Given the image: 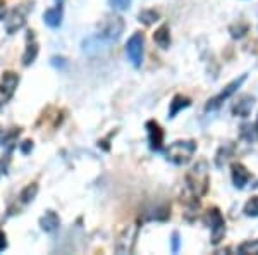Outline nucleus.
I'll use <instances>...</instances> for the list:
<instances>
[{"label": "nucleus", "mask_w": 258, "mask_h": 255, "mask_svg": "<svg viewBox=\"0 0 258 255\" xmlns=\"http://www.w3.org/2000/svg\"><path fill=\"white\" fill-rule=\"evenodd\" d=\"M255 126L258 128V118H256V123H255Z\"/></svg>", "instance_id": "obj_30"}, {"label": "nucleus", "mask_w": 258, "mask_h": 255, "mask_svg": "<svg viewBox=\"0 0 258 255\" xmlns=\"http://www.w3.org/2000/svg\"><path fill=\"white\" fill-rule=\"evenodd\" d=\"M143 47H145V36L143 33L136 31L131 35V38L126 43V54L127 59L135 68H140L141 62H143Z\"/></svg>", "instance_id": "obj_6"}, {"label": "nucleus", "mask_w": 258, "mask_h": 255, "mask_svg": "<svg viewBox=\"0 0 258 255\" xmlns=\"http://www.w3.org/2000/svg\"><path fill=\"white\" fill-rule=\"evenodd\" d=\"M248 30H249V26L246 23H239L238 26H231V35H232V38H243L248 33Z\"/></svg>", "instance_id": "obj_24"}, {"label": "nucleus", "mask_w": 258, "mask_h": 255, "mask_svg": "<svg viewBox=\"0 0 258 255\" xmlns=\"http://www.w3.org/2000/svg\"><path fill=\"white\" fill-rule=\"evenodd\" d=\"M59 224H60V219L53 211H47L45 216H41V219H40V226L45 233H53L59 228Z\"/></svg>", "instance_id": "obj_14"}, {"label": "nucleus", "mask_w": 258, "mask_h": 255, "mask_svg": "<svg viewBox=\"0 0 258 255\" xmlns=\"http://www.w3.org/2000/svg\"><path fill=\"white\" fill-rule=\"evenodd\" d=\"M231 176H232V183H234V186L238 188V190H243V188L249 183L251 174H249V171L241 164V162H232L231 164Z\"/></svg>", "instance_id": "obj_11"}, {"label": "nucleus", "mask_w": 258, "mask_h": 255, "mask_svg": "<svg viewBox=\"0 0 258 255\" xmlns=\"http://www.w3.org/2000/svg\"><path fill=\"white\" fill-rule=\"evenodd\" d=\"M255 107V97L253 95H241L232 106V114L236 118H248L251 114V109Z\"/></svg>", "instance_id": "obj_12"}, {"label": "nucleus", "mask_w": 258, "mask_h": 255, "mask_svg": "<svg viewBox=\"0 0 258 255\" xmlns=\"http://www.w3.org/2000/svg\"><path fill=\"white\" fill-rule=\"evenodd\" d=\"M136 235H138V228H136L135 224H127L117 238L115 250H117L119 253H131L133 246H135Z\"/></svg>", "instance_id": "obj_9"}, {"label": "nucleus", "mask_w": 258, "mask_h": 255, "mask_svg": "<svg viewBox=\"0 0 258 255\" xmlns=\"http://www.w3.org/2000/svg\"><path fill=\"white\" fill-rule=\"evenodd\" d=\"M205 221L210 228V233H212V245H219L220 241L224 240L226 236V221H224V216L220 212L219 207H210L207 211V216H205Z\"/></svg>", "instance_id": "obj_3"}, {"label": "nucleus", "mask_w": 258, "mask_h": 255, "mask_svg": "<svg viewBox=\"0 0 258 255\" xmlns=\"http://www.w3.org/2000/svg\"><path fill=\"white\" fill-rule=\"evenodd\" d=\"M186 186H188L189 193L193 195V198H200V196L207 195L210 186V178H209V166L205 161L197 162V166L191 167V171L186 174Z\"/></svg>", "instance_id": "obj_1"}, {"label": "nucleus", "mask_w": 258, "mask_h": 255, "mask_svg": "<svg viewBox=\"0 0 258 255\" xmlns=\"http://www.w3.org/2000/svg\"><path fill=\"white\" fill-rule=\"evenodd\" d=\"M153 40H155V43L159 45L160 48H169V45H170V31H169L167 24H162L159 30L153 33Z\"/></svg>", "instance_id": "obj_17"}, {"label": "nucleus", "mask_w": 258, "mask_h": 255, "mask_svg": "<svg viewBox=\"0 0 258 255\" xmlns=\"http://www.w3.org/2000/svg\"><path fill=\"white\" fill-rule=\"evenodd\" d=\"M31 9H33V4H23V6L16 7L14 11H11V14L7 16V19H6V31L9 33V35L18 33L21 28L26 24V18Z\"/></svg>", "instance_id": "obj_5"}, {"label": "nucleus", "mask_w": 258, "mask_h": 255, "mask_svg": "<svg viewBox=\"0 0 258 255\" xmlns=\"http://www.w3.org/2000/svg\"><path fill=\"white\" fill-rule=\"evenodd\" d=\"M241 131H239V135L243 140H246L249 141V143H253V141H256L258 140V128L255 126V123H244V124H241Z\"/></svg>", "instance_id": "obj_19"}, {"label": "nucleus", "mask_w": 258, "mask_h": 255, "mask_svg": "<svg viewBox=\"0 0 258 255\" xmlns=\"http://www.w3.org/2000/svg\"><path fill=\"white\" fill-rule=\"evenodd\" d=\"M238 253L246 255V253H253L258 255V240H251V241H244L238 246Z\"/></svg>", "instance_id": "obj_21"}, {"label": "nucleus", "mask_w": 258, "mask_h": 255, "mask_svg": "<svg viewBox=\"0 0 258 255\" xmlns=\"http://www.w3.org/2000/svg\"><path fill=\"white\" fill-rule=\"evenodd\" d=\"M18 85H19V76H18V74L12 73V71L4 73L2 79H0V107L6 106V104L12 98V95H14Z\"/></svg>", "instance_id": "obj_8"}, {"label": "nucleus", "mask_w": 258, "mask_h": 255, "mask_svg": "<svg viewBox=\"0 0 258 255\" xmlns=\"http://www.w3.org/2000/svg\"><path fill=\"white\" fill-rule=\"evenodd\" d=\"M36 56H38V43H36L33 31H30L26 35V50H24V54H23V64L24 66L33 64V62L36 61Z\"/></svg>", "instance_id": "obj_13"}, {"label": "nucleus", "mask_w": 258, "mask_h": 255, "mask_svg": "<svg viewBox=\"0 0 258 255\" xmlns=\"http://www.w3.org/2000/svg\"><path fill=\"white\" fill-rule=\"evenodd\" d=\"M243 212H244V216H248V217H258V196H251V198L244 203Z\"/></svg>", "instance_id": "obj_22"}, {"label": "nucleus", "mask_w": 258, "mask_h": 255, "mask_svg": "<svg viewBox=\"0 0 258 255\" xmlns=\"http://www.w3.org/2000/svg\"><path fill=\"white\" fill-rule=\"evenodd\" d=\"M148 131V143H150V148L155 150V152H160L164 148V138H165V133L164 129L160 128V124L157 121H148L145 124Z\"/></svg>", "instance_id": "obj_10"}, {"label": "nucleus", "mask_w": 258, "mask_h": 255, "mask_svg": "<svg viewBox=\"0 0 258 255\" xmlns=\"http://www.w3.org/2000/svg\"><path fill=\"white\" fill-rule=\"evenodd\" d=\"M179 246H181V238H179V233L174 231L172 233V252L177 253L179 252Z\"/></svg>", "instance_id": "obj_26"}, {"label": "nucleus", "mask_w": 258, "mask_h": 255, "mask_svg": "<svg viewBox=\"0 0 258 255\" xmlns=\"http://www.w3.org/2000/svg\"><path fill=\"white\" fill-rule=\"evenodd\" d=\"M6 246H7V236H6V233H4V231H0V252H2V250H6Z\"/></svg>", "instance_id": "obj_28"}, {"label": "nucleus", "mask_w": 258, "mask_h": 255, "mask_svg": "<svg viewBox=\"0 0 258 255\" xmlns=\"http://www.w3.org/2000/svg\"><path fill=\"white\" fill-rule=\"evenodd\" d=\"M43 19L50 28H59L62 24V6H55L52 9H47L43 14Z\"/></svg>", "instance_id": "obj_15"}, {"label": "nucleus", "mask_w": 258, "mask_h": 255, "mask_svg": "<svg viewBox=\"0 0 258 255\" xmlns=\"http://www.w3.org/2000/svg\"><path fill=\"white\" fill-rule=\"evenodd\" d=\"M6 12H7L6 0H0V21H4V19H6Z\"/></svg>", "instance_id": "obj_29"}, {"label": "nucleus", "mask_w": 258, "mask_h": 255, "mask_svg": "<svg viewBox=\"0 0 258 255\" xmlns=\"http://www.w3.org/2000/svg\"><path fill=\"white\" fill-rule=\"evenodd\" d=\"M21 150H23V154H30L33 150V141H23V145H21Z\"/></svg>", "instance_id": "obj_27"}, {"label": "nucleus", "mask_w": 258, "mask_h": 255, "mask_svg": "<svg viewBox=\"0 0 258 255\" xmlns=\"http://www.w3.org/2000/svg\"><path fill=\"white\" fill-rule=\"evenodd\" d=\"M36 193H38V185H36V183H31V185H28L23 191H21V195H19L21 203L33 202V200H35V196H36Z\"/></svg>", "instance_id": "obj_20"}, {"label": "nucleus", "mask_w": 258, "mask_h": 255, "mask_svg": "<svg viewBox=\"0 0 258 255\" xmlns=\"http://www.w3.org/2000/svg\"><path fill=\"white\" fill-rule=\"evenodd\" d=\"M138 18H140L141 23H145L147 26H150V24H153L155 21H159V12H155L153 9H148V11L140 12Z\"/></svg>", "instance_id": "obj_23"}, {"label": "nucleus", "mask_w": 258, "mask_h": 255, "mask_svg": "<svg viewBox=\"0 0 258 255\" xmlns=\"http://www.w3.org/2000/svg\"><path fill=\"white\" fill-rule=\"evenodd\" d=\"M195 152H197V141L179 140V141H174L167 148V159L176 166H184L191 161Z\"/></svg>", "instance_id": "obj_2"}, {"label": "nucleus", "mask_w": 258, "mask_h": 255, "mask_svg": "<svg viewBox=\"0 0 258 255\" xmlns=\"http://www.w3.org/2000/svg\"><path fill=\"white\" fill-rule=\"evenodd\" d=\"M191 106V100L188 97H184V95H176V97L172 98V102H170V111H169V118H176L179 112L182 111V109L189 107Z\"/></svg>", "instance_id": "obj_16"}, {"label": "nucleus", "mask_w": 258, "mask_h": 255, "mask_svg": "<svg viewBox=\"0 0 258 255\" xmlns=\"http://www.w3.org/2000/svg\"><path fill=\"white\" fill-rule=\"evenodd\" d=\"M122 31H124L122 18H119V16H109L105 24H103V30L100 31L98 38H102L105 43H114V41H117L120 38Z\"/></svg>", "instance_id": "obj_7"}, {"label": "nucleus", "mask_w": 258, "mask_h": 255, "mask_svg": "<svg viewBox=\"0 0 258 255\" xmlns=\"http://www.w3.org/2000/svg\"><path fill=\"white\" fill-rule=\"evenodd\" d=\"M248 79V74H241L239 78H236V79H232L231 83L224 88L222 91H220L219 95H215L214 98H210L209 102H207V106H205V111L207 112H212V111H217V109L222 107V104L226 102L227 98H231L232 95L238 91L241 86H243V83Z\"/></svg>", "instance_id": "obj_4"}, {"label": "nucleus", "mask_w": 258, "mask_h": 255, "mask_svg": "<svg viewBox=\"0 0 258 255\" xmlns=\"http://www.w3.org/2000/svg\"><path fill=\"white\" fill-rule=\"evenodd\" d=\"M109 4L117 11H127L131 7L133 0H109Z\"/></svg>", "instance_id": "obj_25"}, {"label": "nucleus", "mask_w": 258, "mask_h": 255, "mask_svg": "<svg viewBox=\"0 0 258 255\" xmlns=\"http://www.w3.org/2000/svg\"><path fill=\"white\" fill-rule=\"evenodd\" d=\"M232 152H234V143H231V141L224 143L222 147L219 148L217 157H215V166H217V167H222V166L227 162V159L232 156Z\"/></svg>", "instance_id": "obj_18"}]
</instances>
